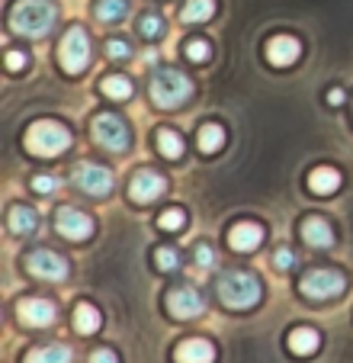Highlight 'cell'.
Wrapping results in <instances>:
<instances>
[{"label": "cell", "mask_w": 353, "mask_h": 363, "mask_svg": "<svg viewBox=\"0 0 353 363\" xmlns=\"http://www.w3.org/2000/svg\"><path fill=\"white\" fill-rule=\"evenodd\" d=\"M58 20V10L48 4V0H20L13 10H10V29L26 39H42L48 35V29Z\"/></svg>", "instance_id": "obj_1"}, {"label": "cell", "mask_w": 353, "mask_h": 363, "mask_svg": "<svg viewBox=\"0 0 353 363\" xmlns=\"http://www.w3.org/2000/svg\"><path fill=\"white\" fill-rule=\"evenodd\" d=\"M218 299L228 308H251L260 302L264 286H260V277L247 274V270H225L215 283Z\"/></svg>", "instance_id": "obj_2"}, {"label": "cell", "mask_w": 353, "mask_h": 363, "mask_svg": "<svg viewBox=\"0 0 353 363\" xmlns=\"http://www.w3.org/2000/svg\"><path fill=\"white\" fill-rule=\"evenodd\" d=\"M148 94L155 100V106L161 110H174L180 103H186L193 96V81L176 68H161L151 74V84H148Z\"/></svg>", "instance_id": "obj_3"}, {"label": "cell", "mask_w": 353, "mask_h": 363, "mask_svg": "<svg viewBox=\"0 0 353 363\" xmlns=\"http://www.w3.org/2000/svg\"><path fill=\"white\" fill-rule=\"evenodd\" d=\"M26 148L39 158H55L62 151L71 148V132L68 125L55 123V119H35L26 129Z\"/></svg>", "instance_id": "obj_4"}, {"label": "cell", "mask_w": 353, "mask_h": 363, "mask_svg": "<svg viewBox=\"0 0 353 363\" xmlns=\"http://www.w3.org/2000/svg\"><path fill=\"white\" fill-rule=\"evenodd\" d=\"M58 62H62V68L68 71V74H81V71H87V65H90V35H87V29L71 26L68 33H65L62 45H58Z\"/></svg>", "instance_id": "obj_5"}, {"label": "cell", "mask_w": 353, "mask_h": 363, "mask_svg": "<svg viewBox=\"0 0 353 363\" xmlns=\"http://www.w3.org/2000/svg\"><path fill=\"white\" fill-rule=\"evenodd\" d=\"M347 289V280L340 270L331 267H318V270H308L306 277L299 280V293L306 299H334Z\"/></svg>", "instance_id": "obj_6"}, {"label": "cell", "mask_w": 353, "mask_h": 363, "mask_svg": "<svg viewBox=\"0 0 353 363\" xmlns=\"http://www.w3.org/2000/svg\"><path fill=\"white\" fill-rule=\"evenodd\" d=\"M90 135H94V142L106 151H125L132 142L129 125L116 116V113H100V116L94 119V125H90Z\"/></svg>", "instance_id": "obj_7"}, {"label": "cell", "mask_w": 353, "mask_h": 363, "mask_svg": "<svg viewBox=\"0 0 353 363\" xmlns=\"http://www.w3.org/2000/svg\"><path fill=\"white\" fill-rule=\"evenodd\" d=\"M26 267H29L33 277H39V280H52V283H62L65 277H68V261H65L62 254L45 251V247L26 254Z\"/></svg>", "instance_id": "obj_8"}, {"label": "cell", "mask_w": 353, "mask_h": 363, "mask_svg": "<svg viewBox=\"0 0 353 363\" xmlns=\"http://www.w3.org/2000/svg\"><path fill=\"white\" fill-rule=\"evenodd\" d=\"M55 228L68 241H87L94 235V219L81 209H74V206H62L58 216H55Z\"/></svg>", "instance_id": "obj_9"}, {"label": "cell", "mask_w": 353, "mask_h": 363, "mask_svg": "<svg viewBox=\"0 0 353 363\" xmlns=\"http://www.w3.org/2000/svg\"><path fill=\"white\" fill-rule=\"evenodd\" d=\"M71 177H74V184L81 186L84 193H90V196H106V193L113 190V171L103 164L84 161V164H77L74 171H71Z\"/></svg>", "instance_id": "obj_10"}, {"label": "cell", "mask_w": 353, "mask_h": 363, "mask_svg": "<svg viewBox=\"0 0 353 363\" xmlns=\"http://www.w3.org/2000/svg\"><path fill=\"white\" fill-rule=\"evenodd\" d=\"M164 193H167V180H164L157 171H151V167H142V171L132 174L129 196L135 199V203H155V199L164 196Z\"/></svg>", "instance_id": "obj_11"}, {"label": "cell", "mask_w": 353, "mask_h": 363, "mask_svg": "<svg viewBox=\"0 0 353 363\" xmlns=\"http://www.w3.org/2000/svg\"><path fill=\"white\" fill-rule=\"evenodd\" d=\"M16 315H20V322L29 325V328H45V325H52L55 318H58V308H55V302H48V299L29 296V299L16 302Z\"/></svg>", "instance_id": "obj_12"}, {"label": "cell", "mask_w": 353, "mask_h": 363, "mask_svg": "<svg viewBox=\"0 0 353 363\" xmlns=\"http://www.w3.org/2000/svg\"><path fill=\"white\" fill-rule=\"evenodd\" d=\"M167 312L174 318H196L203 312V296L196 293L193 286H174L167 293Z\"/></svg>", "instance_id": "obj_13"}, {"label": "cell", "mask_w": 353, "mask_h": 363, "mask_svg": "<svg viewBox=\"0 0 353 363\" xmlns=\"http://www.w3.org/2000/svg\"><path fill=\"white\" fill-rule=\"evenodd\" d=\"M302 55V42L296 35H273L267 42V62L273 68H292Z\"/></svg>", "instance_id": "obj_14"}, {"label": "cell", "mask_w": 353, "mask_h": 363, "mask_svg": "<svg viewBox=\"0 0 353 363\" xmlns=\"http://www.w3.org/2000/svg\"><path fill=\"white\" fill-rule=\"evenodd\" d=\"M264 241V225L257 222H238L228 228V247L231 251H254Z\"/></svg>", "instance_id": "obj_15"}, {"label": "cell", "mask_w": 353, "mask_h": 363, "mask_svg": "<svg viewBox=\"0 0 353 363\" xmlns=\"http://www.w3.org/2000/svg\"><path fill=\"white\" fill-rule=\"evenodd\" d=\"M174 360L176 363H212L215 360V347L206 337H190V341H184L174 350Z\"/></svg>", "instance_id": "obj_16"}, {"label": "cell", "mask_w": 353, "mask_h": 363, "mask_svg": "<svg viewBox=\"0 0 353 363\" xmlns=\"http://www.w3.org/2000/svg\"><path fill=\"white\" fill-rule=\"evenodd\" d=\"M302 238H306L308 247H331L334 245V228L327 225V219H321V216H308L306 222H302Z\"/></svg>", "instance_id": "obj_17"}, {"label": "cell", "mask_w": 353, "mask_h": 363, "mask_svg": "<svg viewBox=\"0 0 353 363\" xmlns=\"http://www.w3.org/2000/svg\"><path fill=\"white\" fill-rule=\"evenodd\" d=\"M286 344H289V350H292L296 357H312L315 350L321 347V335H318L315 328H306V325H302V328H292V331H289Z\"/></svg>", "instance_id": "obj_18"}, {"label": "cell", "mask_w": 353, "mask_h": 363, "mask_svg": "<svg viewBox=\"0 0 353 363\" xmlns=\"http://www.w3.org/2000/svg\"><path fill=\"white\" fill-rule=\"evenodd\" d=\"M7 222H10V232L13 235H33L35 228H39V213L26 203H16V206H10Z\"/></svg>", "instance_id": "obj_19"}, {"label": "cell", "mask_w": 353, "mask_h": 363, "mask_svg": "<svg viewBox=\"0 0 353 363\" xmlns=\"http://www.w3.org/2000/svg\"><path fill=\"white\" fill-rule=\"evenodd\" d=\"M308 190L318 193V196H331V193L340 190V174L334 167H315L308 174Z\"/></svg>", "instance_id": "obj_20"}, {"label": "cell", "mask_w": 353, "mask_h": 363, "mask_svg": "<svg viewBox=\"0 0 353 363\" xmlns=\"http://www.w3.org/2000/svg\"><path fill=\"white\" fill-rule=\"evenodd\" d=\"M23 363H71V350L65 344H42V347L29 350Z\"/></svg>", "instance_id": "obj_21"}, {"label": "cell", "mask_w": 353, "mask_h": 363, "mask_svg": "<svg viewBox=\"0 0 353 363\" xmlns=\"http://www.w3.org/2000/svg\"><path fill=\"white\" fill-rule=\"evenodd\" d=\"M196 145H199V151H206V155H215V151L225 145V129H222L218 123H206V125H199V132H196Z\"/></svg>", "instance_id": "obj_22"}, {"label": "cell", "mask_w": 353, "mask_h": 363, "mask_svg": "<svg viewBox=\"0 0 353 363\" xmlns=\"http://www.w3.org/2000/svg\"><path fill=\"white\" fill-rule=\"evenodd\" d=\"M100 322H103V315L96 312V306H90V302H77L74 306V328L81 335H94L100 328Z\"/></svg>", "instance_id": "obj_23"}, {"label": "cell", "mask_w": 353, "mask_h": 363, "mask_svg": "<svg viewBox=\"0 0 353 363\" xmlns=\"http://www.w3.org/2000/svg\"><path fill=\"white\" fill-rule=\"evenodd\" d=\"M129 13V0H96L94 4V16L100 23H119Z\"/></svg>", "instance_id": "obj_24"}, {"label": "cell", "mask_w": 353, "mask_h": 363, "mask_svg": "<svg viewBox=\"0 0 353 363\" xmlns=\"http://www.w3.org/2000/svg\"><path fill=\"white\" fill-rule=\"evenodd\" d=\"M184 23H206L215 16V0H186L184 7Z\"/></svg>", "instance_id": "obj_25"}, {"label": "cell", "mask_w": 353, "mask_h": 363, "mask_svg": "<svg viewBox=\"0 0 353 363\" xmlns=\"http://www.w3.org/2000/svg\"><path fill=\"white\" fill-rule=\"evenodd\" d=\"M100 90L106 96H113V100H129L132 96V81L125 74H109L100 81Z\"/></svg>", "instance_id": "obj_26"}, {"label": "cell", "mask_w": 353, "mask_h": 363, "mask_svg": "<svg viewBox=\"0 0 353 363\" xmlns=\"http://www.w3.org/2000/svg\"><path fill=\"white\" fill-rule=\"evenodd\" d=\"M157 148H161V155L164 158H180V155H184V138L176 135L174 129H161L157 132Z\"/></svg>", "instance_id": "obj_27"}, {"label": "cell", "mask_w": 353, "mask_h": 363, "mask_svg": "<svg viewBox=\"0 0 353 363\" xmlns=\"http://www.w3.org/2000/svg\"><path fill=\"white\" fill-rule=\"evenodd\" d=\"M157 225L164 228V232H180V228L186 225V213L180 209V206H174V209H167V213H161V219H157Z\"/></svg>", "instance_id": "obj_28"}, {"label": "cell", "mask_w": 353, "mask_h": 363, "mask_svg": "<svg viewBox=\"0 0 353 363\" xmlns=\"http://www.w3.org/2000/svg\"><path fill=\"white\" fill-rule=\"evenodd\" d=\"M184 55L190 58V62L203 65V62H209L212 48H209V42H203V39H190V42H186V48H184Z\"/></svg>", "instance_id": "obj_29"}, {"label": "cell", "mask_w": 353, "mask_h": 363, "mask_svg": "<svg viewBox=\"0 0 353 363\" xmlns=\"http://www.w3.org/2000/svg\"><path fill=\"white\" fill-rule=\"evenodd\" d=\"M138 29H142L145 39H161V35H164V20H161V16H155V13H148V16H142Z\"/></svg>", "instance_id": "obj_30"}, {"label": "cell", "mask_w": 353, "mask_h": 363, "mask_svg": "<svg viewBox=\"0 0 353 363\" xmlns=\"http://www.w3.org/2000/svg\"><path fill=\"white\" fill-rule=\"evenodd\" d=\"M155 264L161 270H176V267H180V254H176L174 247L164 245V247H157V251H155Z\"/></svg>", "instance_id": "obj_31"}, {"label": "cell", "mask_w": 353, "mask_h": 363, "mask_svg": "<svg viewBox=\"0 0 353 363\" xmlns=\"http://www.w3.org/2000/svg\"><path fill=\"white\" fill-rule=\"evenodd\" d=\"M292 264H296V254H292L289 247H276V251H273V267L276 270H289Z\"/></svg>", "instance_id": "obj_32"}, {"label": "cell", "mask_w": 353, "mask_h": 363, "mask_svg": "<svg viewBox=\"0 0 353 363\" xmlns=\"http://www.w3.org/2000/svg\"><path fill=\"white\" fill-rule=\"evenodd\" d=\"M106 55H109V58H129L132 48L125 45L123 39H109V42H106Z\"/></svg>", "instance_id": "obj_33"}, {"label": "cell", "mask_w": 353, "mask_h": 363, "mask_svg": "<svg viewBox=\"0 0 353 363\" xmlns=\"http://www.w3.org/2000/svg\"><path fill=\"white\" fill-rule=\"evenodd\" d=\"M4 62H7V71H20V68H26V52H20V48H10Z\"/></svg>", "instance_id": "obj_34"}, {"label": "cell", "mask_w": 353, "mask_h": 363, "mask_svg": "<svg viewBox=\"0 0 353 363\" xmlns=\"http://www.w3.org/2000/svg\"><path fill=\"white\" fill-rule=\"evenodd\" d=\"M35 193H55L58 190V177H48V174H39V177L33 180Z\"/></svg>", "instance_id": "obj_35"}, {"label": "cell", "mask_w": 353, "mask_h": 363, "mask_svg": "<svg viewBox=\"0 0 353 363\" xmlns=\"http://www.w3.org/2000/svg\"><path fill=\"white\" fill-rule=\"evenodd\" d=\"M196 264L199 267H212L215 264V254H212L209 245H196Z\"/></svg>", "instance_id": "obj_36"}, {"label": "cell", "mask_w": 353, "mask_h": 363, "mask_svg": "<svg viewBox=\"0 0 353 363\" xmlns=\"http://www.w3.org/2000/svg\"><path fill=\"white\" fill-rule=\"evenodd\" d=\"M90 363H119V357H116L109 347H100V350L90 354Z\"/></svg>", "instance_id": "obj_37"}, {"label": "cell", "mask_w": 353, "mask_h": 363, "mask_svg": "<svg viewBox=\"0 0 353 363\" xmlns=\"http://www.w3.org/2000/svg\"><path fill=\"white\" fill-rule=\"evenodd\" d=\"M327 103H331V106H340V103H344V90L331 87V90H327Z\"/></svg>", "instance_id": "obj_38"}]
</instances>
